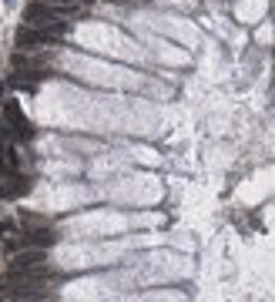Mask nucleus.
Listing matches in <instances>:
<instances>
[{
	"mask_svg": "<svg viewBox=\"0 0 275 302\" xmlns=\"http://www.w3.org/2000/svg\"><path fill=\"white\" fill-rule=\"evenodd\" d=\"M44 262V248H27V252H17L11 258V275H24V272H34Z\"/></svg>",
	"mask_w": 275,
	"mask_h": 302,
	"instance_id": "obj_2",
	"label": "nucleus"
},
{
	"mask_svg": "<svg viewBox=\"0 0 275 302\" xmlns=\"http://www.w3.org/2000/svg\"><path fill=\"white\" fill-rule=\"evenodd\" d=\"M47 4H61V7H71V0H47Z\"/></svg>",
	"mask_w": 275,
	"mask_h": 302,
	"instance_id": "obj_7",
	"label": "nucleus"
},
{
	"mask_svg": "<svg viewBox=\"0 0 275 302\" xmlns=\"http://www.w3.org/2000/svg\"><path fill=\"white\" fill-rule=\"evenodd\" d=\"M57 11H74V7H61V4H31V7L24 11V17H27L31 24H51Z\"/></svg>",
	"mask_w": 275,
	"mask_h": 302,
	"instance_id": "obj_3",
	"label": "nucleus"
},
{
	"mask_svg": "<svg viewBox=\"0 0 275 302\" xmlns=\"http://www.w3.org/2000/svg\"><path fill=\"white\" fill-rule=\"evenodd\" d=\"M27 188H31V178H24V175H11V178L0 185V195H4V198H21Z\"/></svg>",
	"mask_w": 275,
	"mask_h": 302,
	"instance_id": "obj_5",
	"label": "nucleus"
},
{
	"mask_svg": "<svg viewBox=\"0 0 275 302\" xmlns=\"http://www.w3.org/2000/svg\"><path fill=\"white\" fill-rule=\"evenodd\" d=\"M4 118H7V121L14 124V131H17V138H31V121H27V118H24L21 114V108H17V104H14V101H7V104H4Z\"/></svg>",
	"mask_w": 275,
	"mask_h": 302,
	"instance_id": "obj_4",
	"label": "nucleus"
},
{
	"mask_svg": "<svg viewBox=\"0 0 275 302\" xmlns=\"http://www.w3.org/2000/svg\"><path fill=\"white\" fill-rule=\"evenodd\" d=\"M24 242L27 245H51L54 242V232L51 228H24Z\"/></svg>",
	"mask_w": 275,
	"mask_h": 302,
	"instance_id": "obj_6",
	"label": "nucleus"
},
{
	"mask_svg": "<svg viewBox=\"0 0 275 302\" xmlns=\"http://www.w3.org/2000/svg\"><path fill=\"white\" fill-rule=\"evenodd\" d=\"M64 24H44V27H27L17 34V44L21 47H37V44H54L64 37Z\"/></svg>",
	"mask_w": 275,
	"mask_h": 302,
	"instance_id": "obj_1",
	"label": "nucleus"
}]
</instances>
